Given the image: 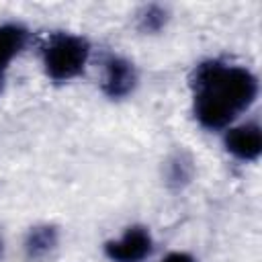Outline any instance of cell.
Here are the masks:
<instances>
[{"instance_id":"1","label":"cell","mask_w":262,"mask_h":262,"mask_svg":"<svg viewBox=\"0 0 262 262\" xmlns=\"http://www.w3.org/2000/svg\"><path fill=\"white\" fill-rule=\"evenodd\" d=\"M194 115L207 129H221L246 111L256 94L258 82L252 72L239 66H225L217 59L203 61L190 78Z\"/></svg>"},{"instance_id":"2","label":"cell","mask_w":262,"mask_h":262,"mask_svg":"<svg viewBox=\"0 0 262 262\" xmlns=\"http://www.w3.org/2000/svg\"><path fill=\"white\" fill-rule=\"evenodd\" d=\"M88 59V43L76 35H53L43 47V66L51 80L68 82L76 78Z\"/></svg>"},{"instance_id":"3","label":"cell","mask_w":262,"mask_h":262,"mask_svg":"<svg viewBox=\"0 0 262 262\" xmlns=\"http://www.w3.org/2000/svg\"><path fill=\"white\" fill-rule=\"evenodd\" d=\"M104 252L113 262H141L151 252V237L143 227H129L121 239L108 242Z\"/></svg>"},{"instance_id":"4","label":"cell","mask_w":262,"mask_h":262,"mask_svg":"<svg viewBox=\"0 0 262 262\" xmlns=\"http://www.w3.org/2000/svg\"><path fill=\"white\" fill-rule=\"evenodd\" d=\"M137 82L135 68L127 59L119 55H111L104 61V80H102V90L111 98H123L127 96Z\"/></svg>"},{"instance_id":"5","label":"cell","mask_w":262,"mask_h":262,"mask_svg":"<svg viewBox=\"0 0 262 262\" xmlns=\"http://www.w3.org/2000/svg\"><path fill=\"white\" fill-rule=\"evenodd\" d=\"M225 147L235 158L252 162L262 151V133L258 125H239L225 135Z\"/></svg>"},{"instance_id":"6","label":"cell","mask_w":262,"mask_h":262,"mask_svg":"<svg viewBox=\"0 0 262 262\" xmlns=\"http://www.w3.org/2000/svg\"><path fill=\"white\" fill-rule=\"evenodd\" d=\"M27 31L20 25H2L0 27V70H4L14 55L25 47Z\"/></svg>"},{"instance_id":"7","label":"cell","mask_w":262,"mask_h":262,"mask_svg":"<svg viewBox=\"0 0 262 262\" xmlns=\"http://www.w3.org/2000/svg\"><path fill=\"white\" fill-rule=\"evenodd\" d=\"M57 244V231L55 227L51 225H39V227H33L27 235V254L31 258H41L45 256L49 250H53V246Z\"/></svg>"},{"instance_id":"8","label":"cell","mask_w":262,"mask_h":262,"mask_svg":"<svg viewBox=\"0 0 262 262\" xmlns=\"http://www.w3.org/2000/svg\"><path fill=\"white\" fill-rule=\"evenodd\" d=\"M164 23H166V10L160 8V6H147L143 10V14H141V20H139L141 29L143 31H151V33L160 31L164 27Z\"/></svg>"},{"instance_id":"9","label":"cell","mask_w":262,"mask_h":262,"mask_svg":"<svg viewBox=\"0 0 262 262\" xmlns=\"http://www.w3.org/2000/svg\"><path fill=\"white\" fill-rule=\"evenodd\" d=\"M172 168H174V174L170 176L174 182H182V180H186L188 178V174L190 172H184V168H190V166H186L184 162H180V160H176L174 164H172Z\"/></svg>"},{"instance_id":"10","label":"cell","mask_w":262,"mask_h":262,"mask_svg":"<svg viewBox=\"0 0 262 262\" xmlns=\"http://www.w3.org/2000/svg\"><path fill=\"white\" fill-rule=\"evenodd\" d=\"M160 262H194V258L188 256V254H184V252H172V254H168Z\"/></svg>"},{"instance_id":"11","label":"cell","mask_w":262,"mask_h":262,"mask_svg":"<svg viewBox=\"0 0 262 262\" xmlns=\"http://www.w3.org/2000/svg\"><path fill=\"white\" fill-rule=\"evenodd\" d=\"M0 90H2V78H0Z\"/></svg>"},{"instance_id":"12","label":"cell","mask_w":262,"mask_h":262,"mask_svg":"<svg viewBox=\"0 0 262 262\" xmlns=\"http://www.w3.org/2000/svg\"><path fill=\"white\" fill-rule=\"evenodd\" d=\"M0 254H2V242H0Z\"/></svg>"}]
</instances>
